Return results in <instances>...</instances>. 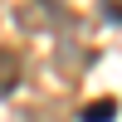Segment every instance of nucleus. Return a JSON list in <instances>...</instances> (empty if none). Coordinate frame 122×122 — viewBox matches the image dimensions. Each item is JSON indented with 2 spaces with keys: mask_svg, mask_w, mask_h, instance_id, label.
<instances>
[{
  "mask_svg": "<svg viewBox=\"0 0 122 122\" xmlns=\"http://www.w3.org/2000/svg\"><path fill=\"white\" fill-rule=\"evenodd\" d=\"M15 20L25 29H49V25H59V20H68V15H64V5H54V0H25V5L15 10Z\"/></svg>",
  "mask_w": 122,
  "mask_h": 122,
  "instance_id": "obj_1",
  "label": "nucleus"
},
{
  "mask_svg": "<svg viewBox=\"0 0 122 122\" xmlns=\"http://www.w3.org/2000/svg\"><path fill=\"white\" fill-rule=\"evenodd\" d=\"M20 78H25V54H20L15 44H0V98L15 93Z\"/></svg>",
  "mask_w": 122,
  "mask_h": 122,
  "instance_id": "obj_2",
  "label": "nucleus"
},
{
  "mask_svg": "<svg viewBox=\"0 0 122 122\" xmlns=\"http://www.w3.org/2000/svg\"><path fill=\"white\" fill-rule=\"evenodd\" d=\"M112 112H117V103H112V98H103V103L83 107V122H112Z\"/></svg>",
  "mask_w": 122,
  "mask_h": 122,
  "instance_id": "obj_3",
  "label": "nucleus"
}]
</instances>
